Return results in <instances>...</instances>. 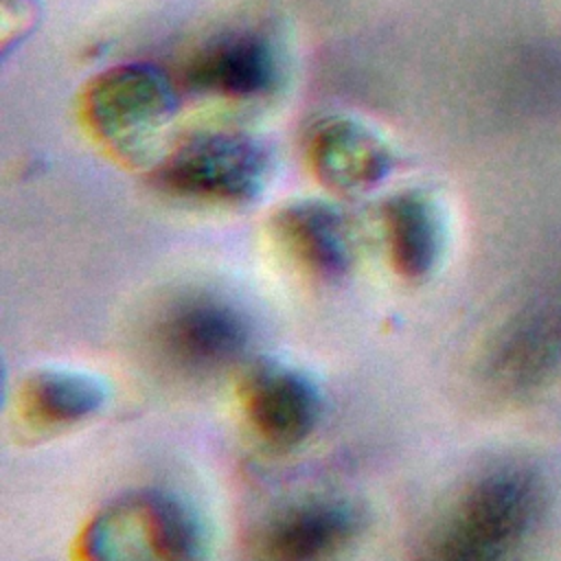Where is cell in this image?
I'll return each instance as SVG.
<instances>
[{"label": "cell", "instance_id": "cell-8", "mask_svg": "<svg viewBox=\"0 0 561 561\" xmlns=\"http://www.w3.org/2000/svg\"><path fill=\"white\" fill-rule=\"evenodd\" d=\"M305 158L324 188L344 195L379 186L394 167L390 145L370 125L344 114L318 118L309 127Z\"/></svg>", "mask_w": 561, "mask_h": 561}, {"label": "cell", "instance_id": "cell-4", "mask_svg": "<svg viewBox=\"0 0 561 561\" xmlns=\"http://www.w3.org/2000/svg\"><path fill=\"white\" fill-rule=\"evenodd\" d=\"M173 81L151 64H121L96 75L81 94L90 136L121 158L145 153L175 114Z\"/></svg>", "mask_w": 561, "mask_h": 561}, {"label": "cell", "instance_id": "cell-12", "mask_svg": "<svg viewBox=\"0 0 561 561\" xmlns=\"http://www.w3.org/2000/svg\"><path fill=\"white\" fill-rule=\"evenodd\" d=\"M561 364V316L533 311L513 320L486 355L489 381L506 392L541 383Z\"/></svg>", "mask_w": 561, "mask_h": 561}, {"label": "cell", "instance_id": "cell-10", "mask_svg": "<svg viewBox=\"0 0 561 561\" xmlns=\"http://www.w3.org/2000/svg\"><path fill=\"white\" fill-rule=\"evenodd\" d=\"M270 232L287 261L318 280H337L355 261L348 219L329 202L291 199L270 217Z\"/></svg>", "mask_w": 561, "mask_h": 561}, {"label": "cell", "instance_id": "cell-1", "mask_svg": "<svg viewBox=\"0 0 561 561\" xmlns=\"http://www.w3.org/2000/svg\"><path fill=\"white\" fill-rule=\"evenodd\" d=\"M546 486L537 469L504 460L467 478L425 535V554L436 559H502L533 533L543 511Z\"/></svg>", "mask_w": 561, "mask_h": 561}, {"label": "cell", "instance_id": "cell-2", "mask_svg": "<svg viewBox=\"0 0 561 561\" xmlns=\"http://www.w3.org/2000/svg\"><path fill=\"white\" fill-rule=\"evenodd\" d=\"M90 559H202L208 548L206 522L178 493L140 489L105 504L81 535Z\"/></svg>", "mask_w": 561, "mask_h": 561}, {"label": "cell", "instance_id": "cell-13", "mask_svg": "<svg viewBox=\"0 0 561 561\" xmlns=\"http://www.w3.org/2000/svg\"><path fill=\"white\" fill-rule=\"evenodd\" d=\"M107 401L103 379L79 368H39L18 388V414L31 427L61 430L99 414Z\"/></svg>", "mask_w": 561, "mask_h": 561}, {"label": "cell", "instance_id": "cell-7", "mask_svg": "<svg viewBox=\"0 0 561 561\" xmlns=\"http://www.w3.org/2000/svg\"><path fill=\"white\" fill-rule=\"evenodd\" d=\"M239 408L252 436L274 451L302 445L322 414L316 381L300 368L276 362H252L239 379Z\"/></svg>", "mask_w": 561, "mask_h": 561}, {"label": "cell", "instance_id": "cell-5", "mask_svg": "<svg viewBox=\"0 0 561 561\" xmlns=\"http://www.w3.org/2000/svg\"><path fill=\"white\" fill-rule=\"evenodd\" d=\"M153 337L160 355L191 375H208L237 364L252 340L248 313L213 291H191L158 316Z\"/></svg>", "mask_w": 561, "mask_h": 561}, {"label": "cell", "instance_id": "cell-14", "mask_svg": "<svg viewBox=\"0 0 561 561\" xmlns=\"http://www.w3.org/2000/svg\"><path fill=\"white\" fill-rule=\"evenodd\" d=\"M39 18L37 0H0V28H2V50L7 53L11 44L26 37Z\"/></svg>", "mask_w": 561, "mask_h": 561}, {"label": "cell", "instance_id": "cell-6", "mask_svg": "<svg viewBox=\"0 0 561 561\" xmlns=\"http://www.w3.org/2000/svg\"><path fill=\"white\" fill-rule=\"evenodd\" d=\"M366 528L364 508L333 493L291 500L272 511L250 535V554L274 561L331 559L348 550Z\"/></svg>", "mask_w": 561, "mask_h": 561}, {"label": "cell", "instance_id": "cell-3", "mask_svg": "<svg viewBox=\"0 0 561 561\" xmlns=\"http://www.w3.org/2000/svg\"><path fill=\"white\" fill-rule=\"evenodd\" d=\"M270 178V153L241 131H204L175 145L153 169V184L186 202L243 206Z\"/></svg>", "mask_w": 561, "mask_h": 561}, {"label": "cell", "instance_id": "cell-9", "mask_svg": "<svg viewBox=\"0 0 561 561\" xmlns=\"http://www.w3.org/2000/svg\"><path fill=\"white\" fill-rule=\"evenodd\" d=\"M188 90L230 101L267 96L280 77V61L267 37L234 31L199 46L184 66Z\"/></svg>", "mask_w": 561, "mask_h": 561}, {"label": "cell", "instance_id": "cell-11", "mask_svg": "<svg viewBox=\"0 0 561 561\" xmlns=\"http://www.w3.org/2000/svg\"><path fill=\"white\" fill-rule=\"evenodd\" d=\"M379 215L392 270L405 280L427 278L445 245L438 202L423 188H403L383 199Z\"/></svg>", "mask_w": 561, "mask_h": 561}]
</instances>
